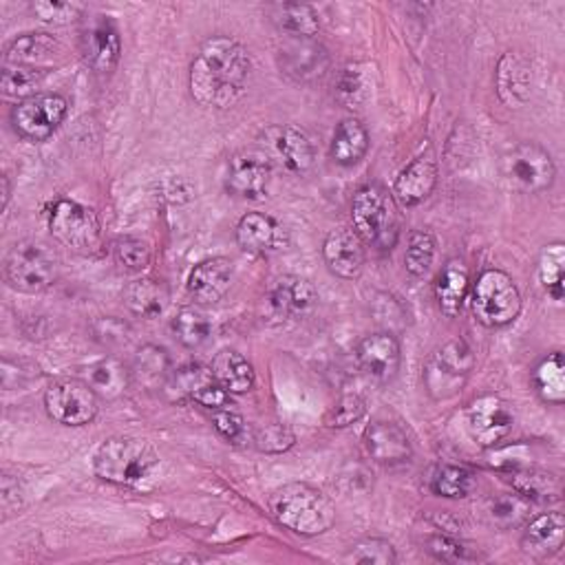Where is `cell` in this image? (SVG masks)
I'll return each instance as SVG.
<instances>
[{
	"mask_svg": "<svg viewBox=\"0 0 565 565\" xmlns=\"http://www.w3.org/2000/svg\"><path fill=\"white\" fill-rule=\"evenodd\" d=\"M250 54L228 36L208 38L190 65V93L201 107H232L250 78Z\"/></svg>",
	"mask_w": 565,
	"mask_h": 565,
	"instance_id": "1",
	"label": "cell"
},
{
	"mask_svg": "<svg viewBox=\"0 0 565 565\" xmlns=\"http://www.w3.org/2000/svg\"><path fill=\"white\" fill-rule=\"evenodd\" d=\"M269 512L282 528L301 536H319L336 521L334 503L319 488L303 481L274 490L269 497Z\"/></svg>",
	"mask_w": 565,
	"mask_h": 565,
	"instance_id": "2",
	"label": "cell"
},
{
	"mask_svg": "<svg viewBox=\"0 0 565 565\" xmlns=\"http://www.w3.org/2000/svg\"><path fill=\"white\" fill-rule=\"evenodd\" d=\"M157 466V453L144 440L135 437H109L93 457L96 475L115 486H140Z\"/></svg>",
	"mask_w": 565,
	"mask_h": 565,
	"instance_id": "3",
	"label": "cell"
},
{
	"mask_svg": "<svg viewBox=\"0 0 565 565\" xmlns=\"http://www.w3.org/2000/svg\"><path fill=\"white\" fill-rule=\"evenodd\" d=\"M3 278L21 295H43L58 278V258L41 241H19L3 258Z\"/></svg>",
	"mask_w": 565,
	"mask_h": 565,
	"instance_id": "4",
	"label": "cell"
},
{
	"mask_svg": "<svg viewBox=\"0 0 565 565\" xmlns=\"http://www.w3.org/2000/svg\"><path fill=\"white\" fill-rule=\"evenodd\" d=\"M354 232L363 243L378 250H391L398 241V212L394 197L380 184H365L352 201Z\"/></svg>",
	"mask_w": 565,
	"mask_h": 565,
	"instance_id": "5",
	"label": "cell"
},
{
	"mask_svg": "<svg viewBox=\"0 0 565 565\" xmlns=\"http://www.w3.org/2000/svg\"><path fill=\"white\" fill-rule=\"evenodd\" d=\"M470 310L484 328H506L517 321L521 312V295L510 274L501 269H486L479 274Z\"/></svg>",
	"mask_w": 565,
	"mask_h": 565,
	"instance_id": "6",
	"label": "cell"
},
{
	"mask_svg": "<svg viewBox=\"0 0 565 565\" xmlns=\"http://www.w3.org/2000/svg\"><path fill=\"white\" fill-rule=\"evenodd\" d=\"M473 369H475V354L468 347V343L462 339L448 341L426 363V369H424L426 391L435 400H448L464 389Z\"/></svg>",
	"mask_w": 565,
	"mask_h": 565,
	"instance_id": "7",
	"label": "cell"
},
{
	"mask_svg": "<svg viewBox=\"0 0 565 565\" xmlns=\"http://www.w3.org/2000/svg\"><path fill=\"white\" fill-rule=\"evenodd\" d=\"M49 230L60 245L80 254L96 252L102 239V225L96 210L71 199H60L52 206Z\"/></svg>",
	"mask_w": 565,
	"mask_h": 565,
	"instance_id": "8",
	"label": "cell"
},
{
	"mask_svg": "<svg viewBox=\"0 0 565 565\" xmlns=\"http://www.w3.org/2000/svg\"><path fill=\"white\" fill-rule=\"evenodd\" d=\"M47 416L63 426H87L100 411V396L78 378L54 383L45 394Z\"/></svg>",
	"mask_w": 565,
	"mask_h": 565,
	"instance_id": "9",
	"label": "cell"
},
{
	"mask_svg": "<svg viewBox=\"0 0 565 565\" xmlns=\"http://www.w3.org/2000/svg\"><path fill=\"white\" fill-rule=\"evenodd\" d=\"M67 111L69 102L60 93H36L14 107L12 124L23 140L41 144L60 129Z\"/></svg>",
	"mask_w": 565,
	"mask_h": 565,
	"instance_id": "10",
	"label": "cell"
},
{
	"mask_svg": "<svg viewBox=\"0 0 565 565\" xmlns=\"http://www.w3.org/2000/svg\"><path fill=\"white\" fill-rule=\"evenodd\" d=\"M503 173L512 188L525 195L545 192L556 179V166L550 153L534 142L517 144L503 157Z\"/></svg>",
	"mask_w": 565,
	"mask_h": 565,
	"instance_id": "11",
	"label": "cell"
},
{
	"mask_svg": "<svg viewBox=\"0 0 565 565\" xmlns=\"http://www.w3.org/2000/svg\"><path fill=\"white\" fill-rule=\"evenodd\" d=\"M466 426L479 446L492 448L510 435L514 426V411L499 396H481L466 409Z\"/></svg>",
	"mask_w": 565,
	"mask_h": 565,
	"instance_id": "12",
	"label": "cell"
},
{
	"mask_svg": "<svg viewBox=\"0 0 565 565\" xmlns=\"http://www.w3.org/2000/svg\"><path fill=\"white\" fill-rule=\"evenodd\" d=\"M272 184V162L261 151H239L228 162L225 188L239 199H263Z\"/></svg>",
	"mask_w": 565,
	"mask_h": 565,
	"instance_id": "13",
	"label": "cell"
},
{
	"mask_svg": "<svg viewBox=\"0 0 565 565\" xmlns=\"http://www.w3.org/2000/svg\"><path fill=\"white\" fill-rule=\"evenodd\" d=\"M80 52L91 67V71L100 76H111L122 58V41L109 16L87 19L80 36Z\"/></svg>",
	"mask_w": 565,
	"mask_h": 565,
	"instance_id": "14",
	"label": "cell"
},
{
	"mask_svg": "<svg viewBox=\"0 0 565 565\" xmlns=\"http://www.w3.org/2000/svg\"><path fill=\"white\" fill-rule=\"evenodd\" d=\"M356 358L361 363V369L369 378L378 383H389L400 372L402 352L398 339L391 332H376L358 343Z\"/></svg>",
	"mask_w": 565,
	"mask_h": 565,
	"instance_id": "15",
	"label": "cell"
},
{
	"mask_svg": "<svg viewBox=\"0 0 565 565\" xmlns=\"http://www.w3.org/2000/svg\"><path fill=\"white\" fill-rule=\"evenodd\" d=\"M234 267L232 261L225 256H214L201 261L188 274V295L199 306H214L219 303L232 288Z\"/></svg>",
	"mask_w": 565,
	"mask_h": 565,
	"instance_id": "16",
	"label": "cell"
},
{
	"mask_svg": "<svg viewBox=\"0 0 565 565\" xmlns=\"http://www.w3.org/2000/svg\"><path fill=\"white\" fill-rule=\"evenodd\" d=\"M317 301L319 292L314 288V282L297 274L280 276L267 295L269 310L278 319H301L312 312Z\"/></svg>",
	"mask_w": 565,
	"mask_h": 565,
	"instance_id": "17",
	"label": "cell"
},
{
	"mask_svg": "<svg viewBox=\"0 0 565 565\" xmlns=\"http://www.w3.org/2000/svg\"><path fill=\"white\" fill-rule=\"evenodd\" d=\"M236 243L241 250L252 254H274L288 247L290 236L288 230L274 217L263 212H247L239 219Z\"/></svg>",
	"mask_w": 565,
	"mask_h": 565,
	"instance_id": "18",
	"label": "cell"
},
{
	"mask_svg": "<svg viewBox=\"0 0 565 565\" xmlns=\"http://www.w3.org/2000/svg\"><path fill=\"white\" fill-rule=\"evenodd\" d=\"M323 256L332 274L345 280H356L365 267V243L363 239L347 228L330 232L323 245Z\"/></svg>",
	"mask_w": 565,
	"mask_h": 565,
	"instance_id": "19",
	"label": "cell"
},
{
	"mask_svg": "<svg viewBox=\"0 0 565 565\" xmlns=\"http://www.w3.org/2000/svg\"><path fill=\"white\" fill-rule=\"evenodd\" d=\"M495 87L499 100L510 107L519 109L530 100L532 89V67L528 58H523L519 52H506L495 71Z\"/></svg>",
	"mask_w": 565,
	"mask_h": 565,
	"instance_id": "20",
	"label": "cell"
},
{
	"mask_svg": "<svg viewBox=\"0 0 565 565\" xmlns=\"http://www.w3.org/2000/svg\"><path fill=\"white\" fill-rule=\"evenodd\" d=\"M437 186V164L431 155L416 157L400 170L394 184V197L402 208H416L426 201Z\"/></svg>",
	"mask_w": 565,
	"mask_h": 565,
	"instance_id": "21",
	"label": "cell"
},
{
	"mask_svg": "<svg viewBox=\"0 0 565 565\" xmlns=\"http://www.w3.org/2000/svg\"><path fill=\"white\" fill-rule=\"evenodd\" d=\"M365 451L378 464H402L413 455L409 435L394 422L376 420L365 429Z\"/></svg>",
	"mask_w": 565,
	"mask_h": 565,
	"instance_id": "22",
	"label": "cell"
},
{
	"mask_svg": "<svg viewBox=\"0 0 565 565\" xmlns=\"http://www.w3.org/2000/svg\"><path fill=\"white\" fill-rule=\"evenodd\" d=\"M330 65V56L323 45L312 38H295L280 49V67L299 82L323 78Z\"/></svg>",
	"mask_w": 565,
	"mask_h": 565,
	"instance_id": "23",
	"label": "cell"
},
{
	"mask_svg": "<svg viewBox=\"0 0 565 565\" xmlns=\"http://www.w3.org/2000/svg\"><path fill=\"white\" fill-rule=\"evenodd\" d=\"M175 387L179 396L212 411L225 409L230 402V394L223 391V387L217 383L212 369H206L201 365H186L177 369Z\"/></svg>",
	"mask_w": 565,
	"mask_h": 565,
	"instance_id": "24",
	"label": "cell"
},
{
	"mask_svg": "<svg viewBox=\"0 0 565 565\" xmlns=\"http://www.w3.org/2000/svg\"><path fill=\"white\" fill-rule=\"evenodd\" d=\"M565 541V517L561 512H543L534 517L521 536V547L534 558H547L561 552Z\"/></svg>",
	"mask_w": 565,
	"mask_h": 565,
	"instance_id": "25",
	"label": "cell"
},
{
	"mask_svg": "<svg viewBox=\"0 0 565 565\" xmlns=\"http://www.w3.org/2000/svg\"><path fill=\"white\" fill-rule=\"evenodd\" d=\"M470 274L462 258H451L435 280V301L446 317H457L468 295Z\"/></svg>",
	"mask_w": 565,
	"mask_h": 565,
	"instance_id": "26",
	"label": "cell"
},
{
	"mask_svg": "<svg viewBox=\"0 0 565 565\" xmlns=\"http://www.w3.org/2000/svg\"><path fill=\"white\" fill-rule=\"evenodd\" d=\"M274 148L290 173L303 175L314 166L317 153L310 135L299 126H280L276 129Z\"/></svg>",
	"mask_w": 565,
	"mask_h": 565,
	"instance_id": "27",
	"label": "cell"
},
{
	"mask_svg": "<svg viewBox=\"0 0 565 565\" xmlns=\"http://www.w3.org/2000/svg\"><path fill=\"white\" fill-rule=\"evenodd\" d=\"M63 54L60 43L49 34H25L16 38L5 52V67L45 69L43 65Z\"/></svg>",
	"mask_w": 565,
	"mask_h": 565,
	"instance_id": "28",
	"label": "cell"
},
{
	"mask_svg": "<svg viewBox=\"0 0 565 565\" xmlns=\"http://www.w3.org/2000/svg\"><path fill=\"white\" fill-rule=\"evenodd\" d=\"M367 151H369V133H367L365 124L356 118L343 120L332 137L330 157L339 166L350 168V166H356L358 162H363Z\"/></svg>",
	"mask_w": 565,
	"mask_h": 565,
	"instance_id": "29",
	"label": "cell"
},
{
	"mask_svg": "<svg viewBox=\"0 0 565 565\" xmlns=\"http://www.w3.org/2000/svg\"><path fill=\"white\" fill-rule=\"evenodd\" d=\"M217 383L223 387V391H228L230 396H239V394H247L254 387V367L250 365V361L234 352V350H223L214 356L212 365H210Z\"/></svg>",
	"mask_w": 565,
	"mask_h": 565,
	"instance_id": "30",
	"label": "cell"
},
{
	"mask_svg": "<svg viewBox=\"0 0 565 565\" xmlns=\"http://www.w3.org/2000/svg\"><path fill=\"white\" fill-rule=\"evenodd\" d=\"M124 306L131 314L155 321L166 312L168 295L162 282H157L155 278H140L129 282V288L124 290Z\"/></svg>",
	"mask_w": 565,
	"mask_h": 565,
	"instance_id": "31",
	"label": "cell"
},
{
	"mask_svg": "<svg viewBox=\"0 0 565 565\" xmlns=\"http://www.w3.org/2000/svg\"><path fill=\"white\" fill-rule=\"evenodd\" d=\"M269 14L278 30L292 34L295 38H314L321 30L317 10L306 3H280L274 5Z\"/></svg>",
	"mask_w": 565,
	"mask_h": 565,
	"instance_id": "32",
	"label": "cell"
},
{
	"mask_svg": "<svg viewBox=\"0 0 565 565\" xmlns=\"http://www.w3.org/2000/svg\"><path fill=\"white\" fill-rule=\"evenodd\" d=\"M532 385L536 396L545 405H563L565 402V361L561 352L547 354L532 374Z\"/></svg>",
	"mask_w": 565,
	"mask_h": 565,
	"instance_id": "33",
	"label": "cell"
},
{
	"mask_svg": "<svg viewBox=\"0 0 565 565\" xmlns=\"http://www.w3.org/2000/svg\"><path fill=\"white\" fill-rule=\"evenodd\" d=\"M131 380H133L131 369L118 358H107V361L98 363L89 376V385L104 400H115V398L124 396Z\"/></svg>",
	"mask_w": 565,
	"mask_h": 565,
	"instance_id": "34",
	"label": "cell"
},
{
	"mask_svg": "<svg viewBox=\"0 0 565 565\" xmlns=\"http://www.w3.org/2000/svg\"><path fill=\"white\" fill-rule=\"evenodd\" d=\"M539 280L552 301L556 303L563 301V290H565V245L563 243H550L541 252Z\"/></svg>",
	"mask_w": 565,
	"mask_h": 565,
	"instance_id": "35",
	"label": "cell"
},
{
	"mask_svg": "<svg viewBox=\"0 0 565 565\" xmlns=\"http://www.w3.org/2000/svg\"><path fill=\"white\" fill-rule=\"evenodd\" d=\"M429 488L437 497L446 499H464L470 495L475 488V473L468 470L466 466H455V464H442L431 473Z\"/></svg>",
	"mask_w": 565,
	"mask_h": 565,
	"instance_id": "36",
	"label": "cell"
},
{
	"mask_svg": "<svg viewBox=\"0 0 565 565\" xmlns=\"http://www.w3.org/2000/svg\"><path fill=\"white\" fill-rule=\"evenodd\" d=\"M173 334L175 339L188 347V350H197L201 345L208 343L212 328L210 321L195 308H184L175 319H173Z\"/></svg>",
	"mask_w": 565,
	"mask_h": 565,
	"instance_id": "37",
	"label": "cell"
},
{
	"mask_svg": "<svg viewBox=\"0 0 565 565\" xmlns=\"http://www.w3.org/2000/svg\"><path fill=\"white\" fill-rule=\"evenodd\" d=\"M512 488L532 501H550L561 497L558 479L541 470H517L512 475Z\"/></svg>",
	"mask_w": 565,
	"mask_h": 565,
	"instance_id": "38",
	"label": "cell"
},
{
	"mask_svg": "<svg viewBox=\"0 0 565 565\" xmlns=\"http://www.w3.org/2000/svg\"><path fill=\"white\" fill-rule=\"evenodd\" d=\"M170 372V358L166 350L157 345H146L137 352L135 363L131 367V376L140 378L144 385H157L162 383Z\"/></svg>",
	"mask_w": 565,
	"mask_h": 565,
	"instance_id": "39",
	"label": "cell"
},
{
	"mask_svg": "<svg viewBox=\"0 0 565 565\" xmlns=\"http://www.w3.org/2000/svg\"><path fill=\"white\" fill-rule=\"evenodd\" d=\"M530 512V499L519 492L497 495L488 501V517L499 528H514L525 521Z\"/></svg>",
	"mask_w": 565,
	"mask_h": 565,
	"instance_id": "40",
	"label": "cell"
},
{
	"mask_svg": "<svg viewBox=\"0 0 565 565\" xmlns=\"http://www.w3.org/2000/svg\"><path fill=\"white\" fill-rule=\"evenodd\" d=\"M435 258V236L431 230H413L405 252L407 272L413 276H424Z\"/></svg>",
	"mask_w": 565,
	"mask_h": 565,
	"instance_id": "41",
	"label": "cell"
},
{
	"mask_svg": "<svg viewBox=\"0 0 565 565\" xmlns=\"http://www.w3.org/2000/svg\"><path fill=\"white\" fill-rule=\"evenodd\" d=\"M47 69H30V67H5L3 69V93L10 98H32L36 96V87L47 78Z\"/></svg>",
	"mask_w": 565,
	"mask_h": 565,
	"instance_id": "42",
	"label": "cell"
},
{
	"mask_svg": "<svg viewBox=\"0 0 565 565\" xmlns=\"http://www.w3.org/2000/svg\"><path fill=\"white\" fill-rule=\"evenodd\" d=\"M426 550L444 563H468V561H479V552L464 541L448 536V534H433L426 541Z\"/></svg>",
	"mask_w": 565,
	"mask_h": 565,
	"instance_id": "43",
	"label": "cell"
},
{
	"mask_svg": "<svg viewBox=\"0 0 565 565\" xmlns=\"http://www.w3.org/2000/svg\"><path fill=\"white\" fill-rule=\"evenodd\" d=\"M115 261L131 269V272H144L151 265V247L146 241L135 236H122L113 243Z\"/></svg>",
	"mask_w": 565,
	"mask_h": 565,
	"instance_id": "44",
	"label": "cell"
},
{
	"mask_svg": "<svg viewBox=\"0 0 565 565\" xmlns=\"http://www.w3.org/2000/svg\"><path fill=\"white\" fill-rule=\"evenodd\" d=\"M350 563H372V565H394L398 563V554L394 545L385 539H365L354 545L347 554Z\"/></svg>",
	"mask_w": 565,
	"mask_h": 565,
	"instance_id": "45",
	"label": "cell"
},
{
	"mask_svg": "<svg viewBox=\"0 0 565 565\" xmlns=\"http://www.w3.org/2000/svg\"><path fill=\"white\" fill-rule=\"evenodd\" d=\"M252 442L256 444L258 451L280 453V451H288L295 444V433L282 424H265L252 435Z\"/></svg>",
	"mask_w": 565,
	"mask_h": 565,
	"instance_id": "46",
	"label": "cell"
},
{
	"mask_svg": "<svg viewBox=\"0 0 565 565\" xmlns=\"http://www.w3.org/2000/svg\"><path fill=\"white\" fill-rule=\"evenodd\" d=\"M336 96H339V100L347 109H354V107H358L363 102V98H365V78L358 71V67H347L341 74L339 85H336Z\"/></svg>",
	"mask_w": 565,
	"mask_h": 565,
	"instance_id": "47",
	"label": "cell"
},
{
	"mask_svg": "<svg viewBox=\"0 0 565 565\" xmlns=\"http://www.w3.org/2000/svg\"><path fill=\"white\" fill-rule=\"evenodd\" d=\"M363 416H365V400L358 396H345L328 413V426L345 429V426H352L354 422H358Z\"/></svg>",
	"mask_w": 565,
	"mask_h": 565,
	"instance_id": "48",
	"label": "cell"
},
{
	"mask_svg": "<svg viewBox=\"0 0 565 565\" xmlns=\"http://www.w3.org/2000/svg\"><path fill=\"white\" fill-rule=\"evenodd\" d=\"M32 10L38 16V21H43L47 25H69L82 12L78 5L52 3V0H41V3H34Z\"/></svg>",
	"mask_w": 565,
	"mask_h": 565,
	"instance_id": "49",
	"label": "cell"
},
{
	"mask_svg": "<svg viewBox=\"0 0 565 565\" xmlns=\"http://www.w3.org/2000/svg\"><path fill=\"white\" fill-rule=\"evenodd\" d=\"M214 429L232 444H243L250 437V429L245 420L228 409H219L214 416Z\"/></svg>",
	"mask_w": 565,
	"mask_h": 565,
	"instance_id": "50",
	"label": "cell"
},
{
	"mask_svg": "<svg viewBox=\"0 0 565 565\" xmlns=\"http://www.w3.org/2000/svg\"><path fill=\"white\" fill-rule=\"evenodd\" d=\"M0 184H3V210H8L10 206V199H12V186H10V177L3 175V179H0Z\"/></svg>",
	"mask_w": 565,
	"mask_h": 565,
	"instance_id": "51",
	"label": "cell"
}]
</instances>
